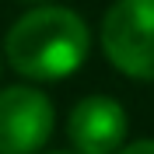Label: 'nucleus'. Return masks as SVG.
Wrapping results in <instances>:
<instances>
[{"label":"nucleus","instance_id":"obj_1","mask_svg":"<svg viewBox=\"0 0 154 154\" xmlns=\"http://www.w3.org/2000/svg\"><path fill=\"white\" fill-rule=\"evenodd\" d=\"M91 28L70 7H32L4 35V60L28 81H63L84 67Z\"/></svg>","mask_w":154,"mask_h":154},{"label":"nucleus","instance_id":"obj_2","mask_svg":"<svg viewBox=\"0 0 154 154\" xmlns=\"http://www.w3.org/2000/svg\"><path fill=\"white\" fill-rule=\"evenodd\" d=\"M102 53L123 77L154 81V0H112L102 14Z\"/></svg>","mask_w":154,"mask_h":154},{"label":"nucleus","instance_id":"obj_3","mask_svg":"<svg viewBox=\"0 0 154 154\" xmlns=\"http://www.w3.org/2000/svg\"><path fill=\"white\" fill-rule=\"evenodd\" d=\"M56 130V109L46 91L11 84L0 91V154H42Z\"/></svg>","mask_w":154,"mask_h":154},{"label":"nucleus","instance_id":"obj_4","mask_svg":"<svg viewBox=\"0 0 154 154\" xmlns=\"http://www.w3.org/2000/svg\"><path fill=\"white\" fill-rule=\"evenodd\" d=\"M130 116L112 95H88L67 116V137L77 154H116L126 144Z\"/></svg>","mask_w":154,"mask_h":154},{"label":"nucleus","instance_id":"obj_5","mask_svg":"<svg viewBox=\"0 0 154 154\" xmlns=\"http://www.w3.org/2000/svg\"><path fill=\"white\" fill-rule=\"evenodd\" d=\"M116 154H154V137H140V140H130V144H123Z\"/></svg>","mask_w":154,"mask_h":154},{"label":"nucleus","instance_id":"obj_6","mask_svg":"<svg viewBox=\"0 0 154 154\" xmlns=\"http://www.w3.org/2000/svg\"><path fill=\"white\" fill-rule=\"evenodd\" d=\"M56 154H67V151H56ZM70 154H77V151H70Z\"/></svg>","mask_w":154,"mask_h":154}]
</instances>
